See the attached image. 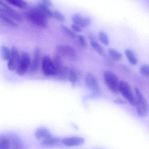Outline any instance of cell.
<instances>
[{"label":"cell","mask_w":149,"mask_h":149,"mask_svg":"<svg viewBox=\"0 0 149 149\" xmlns=\"http://www.w3.org/2000/svg\"><path fill=\"white\" fill-rule=\"evenodd\" d=\"M42 70L44 75L47 77L56 76V70L53 60L50 56L46 55L41 61Z\"/></svg>","instance_id":"obj_5"},{"label":"cell","mask_w":149,"mask_h":149,"mask_svg":"<svg viewBox=\"0 0 149 149\" xmlns=\"http://www.w3.org/2000/svg\"><path fill=\"white\" fill-rule=\"evenodd\" d=\"M42 51L41 49L37 47L34 50L33 58L31 60L29 70L31 72H36L39 70L41 61Z\"/></svg>","instance_id":"obj_11"},{"label":"cell","mask_w":149,"mask_h":149,"mask_svg":"<svg viewBox=\"0 0 149 149\" xmlns=\"http://www.w3.org/2000/svg\"><path fill=\"white\" fill-rule=\"evenodd\" d=\"M72 20L73 23L77 24L81 28H85L89 26L92 22L89 17H84L80 14L76 13L73 15Z\"/></svg>","instance_id":"obj_13"},{"label":"cell","mask_w":149,"mask_h":149,"mask_svg":"<svg viewBox=\"0 0 149 149\" xmlns=\"http://www.w3.org/2000/svg\"><path fill=\"white\" fill-rule=\"evenodd\" d=\"M0 19L3 21L6 24L11 26L17 27L18 25L16 22L11 19L7 14L2 8L0 7Z\"/></svg>","instance_id":"obj_16"},{"label":"cell","mask_w":149,"mask_h":149,"mask_svg":"<svg viewBox=\"0 0 149 149\" xmlns=\"http://www.w3.org/2000/svg\"><path fill=\"white\" fill-rule=\"evenodd\" d=\"M26 19L32 25L42 29L48 27V19L36 7L33 8L24 13Z\"/></svg>","instance_id":"obj_1"},{"label":"cell","mask_w":149,"mask_h":149,"mask_svg":"<svg viewBox=\"0 0 149 149\" xmlns=\"http://www.w3.org/2000/svg\"><path fill=\"white\" fill-rule=\"evenodd\" d=\"M10 149L9 139L7 134H0V149Z\"/></svg>","instance_id":"obj_23"},{"label":"cell","mask_w":149,"mask_h":149,"mask_svg":"<svg viewBox=\"0 0 149 149\" xmlns=\"http://www.w3.org/2000/svg\"><path fill=\"white\" fill-rule=\"evenodd\" d=\"M90 44L91 47L99 54L102 55L104 54V51L102 47L96 40H91Z\"/></svg>","instance_id":"obj_24"},{"label":"cell","mask_w":149,"mask_h":149,"mask_svg":"<svg viewBox=\"0 0 149 149\" xmlns=\"http://www.w3.org/2000/svg\"><path fill=\"white\" fill-rule=\"evenodd\" d=\"M0 7L2 8L7 14L15 21L19 22L23 21V18L20 14L14 9L12 8L7 2L6 3L3 0H0Z\"/></svg>","instance_id":"obj_9"},{"label":"cell","mask_w":149,"mask_h":149,"mask_svg":"<svg viewBox=\"0 0 149 149\" xmlns=\"http://www.w3.org/2000/svg\"><path fill=\"white\" fill-rule=\"evenodd\" d=\"M140 73L144 76H148L149 74V67L147 64L143 65L140 68Z\"/></svg>","instance_id":"obj_28"},{"label":"cell","mask_w":149,"mask_h":149,"mask_svg":"<svg viewBox=\"0 0 149 149\" xmlns=\"http://www.w3.org/2000/svg\"><path fill=\"white\" fill-rule=\"evenodd\" d=\"M135 91L137 112L140 116H146L149 112L148 102L138 88H135Z\"/></svg>","instance_id":"obj_2"},{"label":"cell","mask_w":149,"mask_h":149,"mask_svg":"<svg viewBox=\"0 0 149 149\" xmlns=\"http://www.w3.org/2000/svg\"><path fill=\"white\" fill-rule=\"evenodd\" d=\"M108 52L109 57L114 61H120L123 58L122 54L119 51L114 49H109Z\"/></svg>","instance_id":"obj_22"},{"label":"cell","mask_w":149,"mask_h":149,"mask_svg":"<svg viewBox=\"0 0 149 149\" xmlns=\"http://www.w3.org/2000/svg\"><path fill=\"white\" fill-rule=\"evenodd\" d=\"M88 36L89 39L90 40V41L95 40V35L92 33H90L89 34Z\"/></svg>","instance_id":"obj_32"},{"label":"cell","mask_w":149,"mask_h":149,"mask_svg":"<svg viewBox=\"0 0 149 149\" xmlns=\"http://www.w3.org/2000/svg\"><path fill=\"white\" fill-rule=\"evenodd\" d=\"M0 53L2 60L8 61L11 56V49L6 45H1L0 47Z\"/></svg>","instance_id":"obj_20"},{"label":"cell","mask_w":149,"mask_h":149,"mask_svg":"<svg viewBox=\"0 0 149 149\" xmlns=\"http://www.w3.org/2000/svg\"><path fill=\"white\" fill-rule=\"evenodd\" d=\"M11 56L8 60V68L11 71L16 70L19 61L20 54L16 47H12L11 49Z\"/></svg>","instance_id":"obj_8"},{"label":"cell","mask_w":149,"mask_h":149,"mask_svg":"<svg viewBox=\"0 0 149 149\" xmlns=\"http://www.w3.org/2000/svg\"><path fill=\"white\" fill-rule=\"evenodd\" d=\"M31 59L29 54L26 51H22L20 56L19 61L16 69L17 74L23 76L26 73L31 65Z\"/></svg>","instance_id":"obj_4"},{"label":"cell","mask_w":149,"mask_h":149,"mask_svg":"<svg viewBox=\"0 0 149 149\" xmlns=\"http://www.w3.org/2000/svg\"><path fill=\"white\" fill-rule=\"evenodd\" d=\"M51 135L48 129L43 127H39L35 132V136L38 140H42Z\"/></svg>","instance_id":"obj_17"},{"label":"cell","mask_w":149,"mask_h":149,"mask_svg":"<svg viewBox=\"0 0 149 149\" xmlns=\"http://www.w3.org/2000/svg\"><path fill=\"white\" fill-rule=\"evenodd\" d=\"M103 76L104 82L109 89L114 93H118L120 81L118 77L110 70L104 71Z\"/></svg>","instance_id":"obj_3"},{"label":"cell","mask_w":149,"mask_h":149,"mask_svg":"<svg viewBox=\"0 0 149 149\" xmlns=\"http://www.w3.org/2000/svg\"><path fill=\"white\" fill-rule=\"evenodd\" d=\"M77 37L78 42L80 43V45L84 47H86L87 46V41L84 36L82 35H79Z\"/></svg>","instance_id":"obj_29"},{"label":"cell","mask_w":149,"mask_h":149,"mask_svg":"<svg viewBox=\"0 0 149 149\" xmlns=\"http://www.w3.org/2000/svg\"><path fill=\"white\" fill-rule=\"evenodd\" d=\"M126 57L129 61V62L132 65H136L137 63V58L135 53L130 49H126L125 51Z\"/></svg>","instance_id":"obj_21"},{"label":"cell","mask_w":149,"mask_h":149,"mask_svg":"<svg viewBox=\"0 0 149 149\" xmlns=\"http://www.w3.org/2000/svg\"><path fill=\"white\" fill-rule=\"evenodd\" d=\"M98 39L101 43H102L105 46H107L109 43V39L108 35L104 32V31H100L98 34Z\"/></svg>","instance_id":"obj_25"},{"label":"cell","mask_w":149,"mask_h":149,"mask_svg":"<svg viewBox=\"0 0 149 149\" xmlns=\"http://www.w3.org/2000/svg\"><path fill=\"white\" fill-rule=\"evenodd\" d=\"M61 142L64 145L68 146H76L83 144L85 142L84 138L79 136H72L65 138Z\"/></svg>","instance_id":"obj_14"},{"label":"cell","mask_w":149,"mask_h":149,"mask_svg":"<svg viewBox=\"0 0 149 149\" xmlns=\"http://www.w3.org/2000/svg\"><path fill=\"white\" fill-rule=\"evenodd\" d=\"M6 2L13 6L21 9H26L28 7V4L24 0H5Z\"/></svg>","instance_id":"obj_18"},{"label":"cell","mask_w":149,"mask_h":149,"mask_svg":"<svg viewBox=\"0 0 149 149\" xmlns=\"http://www.w3.org/2000/svg\"><path fill=\"white\" fill-rule=\"evenodd\" d=\"M71 27L72 30L74 32L81 33L82 31L81 28L77 24H75V23H73V24H71Z\"/></svg>","instance_id":"obj_30"},{"label":"cell","mask_w":149,"mask_h":149,"mask_svg":"<svg viewBox=\"0 0 149 149\" xmlns=\"http://www.w3.org/2000/svg\"><path fill=\"white\" fill-rule=\"evenodd\" d=\"M36 7L48 19L52 18L53 11L50 9V8L45 6L40 2L37 4Z\"/></svg>","instance_id":"obj_19"},{"label":"cell","mask_w":149,"mask_h":149,"mask_svg":"<svg viewBox=\"0 0 149 149\" xmlns=\"http://www.w3.org/2000/svg\"><path fill=\"white\" fill-rule=\"evenodd\" d=\"M40 2L49 8L53 6V3L51 0H41Z\"/></svg>","instance_id":"obj_31"},{"label":"cell","mask_w":149,"mask_h":149,"mask_svg":"<svg viewBox=\"0 0 149 149\" xmlns=\"http://www.w3.org/2000/svg\"><path fill=\"white\" fill-rule=\"evenodd\" d=\"M61 141V140L60 138L51 135L41 140V143L44 146H51L58 145Z\"/></svg>","instance_id":"obj_15"},{"label":"cell","mask_w":149,"mask_h":149,"mask_svg":"<svg viewBox=\"0 0 149 149\" xmlns=\"http://www.w3.org/2000/svg\"><path fill=\"white\" fill-rule=\"evenodd\" d=\"M9 139L10 149H22L24 148V143L21 138L14 133L7 134Z\"/></svg>","instance_id":"obj_12"},{"label":"cell","mask_w":149,"mask_h":149,"mask_svg":"<svg viewBox=\"0 0 149 149\" xmlns=\"http://www.w3.org/2000/svg\"><path fill=\"white\" fill-rule=\"evenodd\" d=\"M56 51L57 54L61 56H64L69 59H74L77 55L75 49L69 45H57Z\"/></svg>","instance_id":"obj_7"},{"label":"cell","mask_w":149,"mask_h":149,"mask_svg":"<svg viewBox=\"0 0 149 149\" xmlns=\"http://www.w3.org/2000/svg\"><path fill=\"white\" fill-rule=\"evenodd\" d=\"M118 90L131 104L136 105V97L130 85L128 82L125 81H120Z\"/></svg>","instance_id":"obj_6"},{"label":"cell","mask_w":149,"mask_h":149,"mask_svg":"<svg viewBox=\"0 0 149 149\" xmlns=\"http://www.w3.org/2000/svg\"><path fill=\"white\" fill-rule=\"evenodd\" d=\"M114 102H115L116 103H118V104H123L124 103V102L123 101H122V100H121V99H117V100H115V101H114Z\"/></svg>","instance_id":"obj_33"},{"label":"cell","mask_w":149,"mask_h":149,"mask_svg":"<svg viewBox=\"0 0 149 149\" xmlns=\"http://www.w3.org/2000/svg\"><path fill=\"white\" fill-rule=\"evenodd\" d=\"M61 28L62 31L68 36H69L70 38H72V39H74V38H76V33L73 30L68 27L67 26L64 25H61Z\"/></svg>","instance_id":"obj_26"},{"label":"cell","mask_w":149,"mask_h":149,"mask_svg":"<svg viewBox=\"0 0 149 149\" xmlns=\"http://www.w3.org/2000/svg\"><path fill=\"white\" fill-rule=\"evenodd\" d=\"M52 18L56 20L59 22H63L66 20L65 16L61 12L57 10H55L53 12V16Z\"/></svg>","instance_id":"obj_27"},{"label":"cell","mask_w":149,"mask_h":149,"mask_svg":"<svg viewBox=\"0 0 149 149\" xmlns=\"http://www.w3.org/2000/svg\"><path fill=\"white\" fill-rule=\"evenodd\" d=\"M85 83L89 89L95 94H98L100 92L99 83L95 77L91 73H88L85 78Z\"/></svg>","instance_id":"obj_10"}]
</instances>
